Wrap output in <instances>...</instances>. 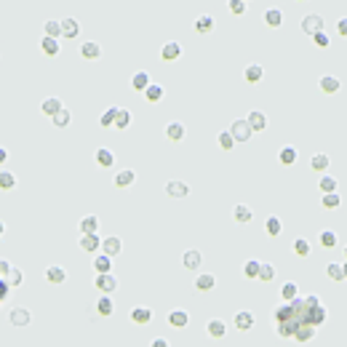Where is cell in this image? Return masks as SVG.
Wrapping results in <instances>:
<instances>
[{"label":"cell","mask_w":347,"mask_h":347,"mask_svg":"<svg viewBox=\"0 0 347 347\" xmlns=\"http://www.w3.org/2000/svg\"><path fill=\"white\" fill-rule=\"evenodd\" d=\"M166 136H168V142H182L187 136V131H185V126H182V123H168L166 126Z\"/></svg>","instance_id":"obj_22"},{"label":"cell","mask_w":347,"mask_h":347,"mask_svg":"<svg viewBox=\"0 0 347 347\" xmlns=\"http://www.w3.org/2000/svg\"><path fill=\"white\" fill-rule=\"evenodd\" d=\"M150 347H171V345H168V339H163V337H155L153 342H150Z\"/></svg>","instance_id":"obj_59"},{"label":"cell","mask_w":347,"mask_h":347,"mask_svg":"<svg viewBox=\"0 0 347 347\" xmlns=\"http://www.w3.org/2000/svg\"><path fill=\"white\" fill-rule=\"evenodd\" d=\"M8 320H11V326H30L32 323V312L27 310V307H14V310L8 312Z\"/></svg>","instance_id":"obj_3"},{"label":"cell","mask_w":347,"mask_h":347,"mask_svg":"<svg viewBox=\"0 0 347 347\" xmlns=\"http://www.w3.org/2000/svg\"><path fill=\"white\" fill-rule=\"evenodd\" d=\"M8 294H11V286L5 283V278H0V305H3L5 299H8Z\"/></svg>","instance_id":"obj_56"},{"label":"cell","mask_w":347,"mask_h":347,"mask_svg":"<svg viewBox=\"0 0 347 347\" xmlns=\"http://www.w3.org/2000/svg\"><path fill=\"white\" fill-rule=\"evenodd\" d=\"M62 35V22H54V19H51V22H45V38H56Z\"/></svg>","instance_id":"obj_53"},{"label":"cell","mask_w":347,"mask_h":347,"mask_svg":"<svg viewBox=\"0 0 347 347\" xmlns=\"http://www.w3.org/2000/svg\"><path fill=\"white\" fill-rule=\"evenodd\" d=\"M312 43H315L318 48H329V45H331V38L326 35V30H323V32H318V35L312 38Z\"/></svg>","instance_id":"obj_54"},{"label":"cell","mask_w":347,"mask_h":347,"mask_svg":"<svg viewBox=\"0 0 347 347\" xmlns=\"http://www.w3.org/2000/svg\"><path fill=\"white\" fill-rule=\"evenodd\" d=\"M243 77H246V83H251V86H254V83H259L262 77H265V70H262V64H248Z\"/></svg>","instance_id":"obj_30"},{"label":"cell","mask_w":347,"mask_h":347,"mask_svg":"<svg viewBox=\"0 0 347 347\" xmlns=\"http://www.w3.org/2000/svg\"><path fill=\"white\" fill-rule=\"evenodd\" d=\"M326 307L323 305H318V307H307V323H312V326H320V323H326Z\"/></svg>","instance_id":"obj_16"},{"label":"cell","mask_w":347,"mask_h":347,"mask_svg":"<svg viewBox=\"0 0 347 347\" xmlns=\"http://www.w3.org/2000/svg\"><path fill=\"white\" fill-rule=\"evenodd\" d=\"M246 8H248V5L243 3V0H232V3H230V11H232L235 16H243V14H246Z\"/></svg>","instance_id":"obj_55"},{"label":"cell","mask_w":347,"mask_h":347,"mask_svg":"<svg viewBox=\"0 0 347 347\" xmlns=\"http://www.w3.org/2000/svg\"><path fill=\"white\" fill-rule=\"evenodd\" d=\"M318 187H320V193H323V195L337 193V179H334V176H329V174H323V176L318 179Z\"/></svg>","instance_id":"obj_39"},{"label":"cell","mask_w":347,"mask_h":347,"mask_svg":"<svg viewBox=\"0 0 347 347\" xmlns=\"http://www.w3.org/2000/svg\"><path fill=\"white\" fill-rule=\"evenodd\" d=\"M131 126V113L126 107H117V115H115V128H128Z\"/></svg>","instance_id":"obj_42"},{"label":"cell","mask_w":347,"mask_h":347,"mask_svg":"<svg viewBox=\"0 0 347 347\" xmlns=\"http://www.w3.org/2000/svg\"><path fill=\"white\" fill-rule=\"evenodd\" d=\"M22 280H24V272L19 270V267H11V272H8V278H5V283H8L11 289H16V286H22Z\"/></svg>","instance_id":"obj_49"},{"label":"cell","mask_w":347,"mask_h":347,"mask_svg":"<svg viewBox=\"0 0 347 347\" xmlns=\"http://www.w3.org/2000/svg\"><path fill=\"white\" fill-rule=\"evenodd\" d=\"M120 248H123V243H120V238H115V235H110V238L102 240V251L107 254V257H117Z\"/></svg>","instance_id":"obj_18"},{"label":"cell","mask_w":347,"mask_h":347,"mask_svg":"<svg viewBox=\"0 0 347 347\" xmlns=\"http://www.w3.org/2000/svg\"><path fill=\"white\" fill-rule=\"evenodd\" d=\"M51 120H54V126H56V128H67V126H70V120H73V115H70V110H62V113H56L54 117H51Z\"/></svg>","instance_id":"obj_48"},{"label":"cell","mask_w":347,"mask_h":347,"mask_svg":"<svg viewBox=\"0 0 347 347\" xmlns=\"http://www.w3.org/2000/svg\"><path fill=\"white\" fill-rule=\"evenodd\" d=\"M179 56H182V45L176 43V40H168L160 48V59H163V62H176Z\"/></svg>","instance_id":"obj_8"},{"label":"cell","mask_w":347,"mask_h":347,"mask_svg":"<svg viewBox=\"0 0 347 347\" xmlns=\"http://www.w3.org/2000/svg\"><path fill=\"white\" fill-rule=\"evenodd\" d=\"M5 160H8V150H5V147H0V166H3Z\"/></svg>","instance_id":"obj_61"},{"label":"cell","mask_w":347,"mask_h":347,"mask_svg":"<svg viewBox=\"0 0 347 347\" xmlns=\"http://www.w3.org/2000/svg\"><path fill=\"white\" fill-rule=\"evenodd\" d=\"M230 134L235 136V142H248L254 131H251V126H248V120H235L230 126Z\"/></svg>","instance_id":"obj_5"},{"label":"cell","mask_w":347,"mask_h":347,"mask_svg":"<svg viewBox=\"0 0 347 347\" xmlns=\"http://www.w3.org/2000/svg\"><path fill=\"white\" fill-rule=\"evenodd\" d=\"M40 110H43V115L54 117L56 113H62V110H64V104H62V99H59V96H48V99L40 104Z\"/></svg>","instance_id":"obj_15"},{"label":"cell","mask_w":347,"mask_h":347,"mask_svg":"<svg viewBox=\"0 0 347 347\" xmlns=\"http://www.w3.org/2000/svg\"><path fill=\"white\" fill-rule=\"evenodd\" d=\"M96 166L102 168H113L115 166V153L110 147H99L96 150Z\"/></svg>","instance_id":"obj_13"},{"label":"cell","mask_w":347,"mask_h":347,"mask_svg":"<svg viewBox=\"0 0 347 347\" xmlns=\"http://www.w3.org/2000/svg\"><path fill=\"white\" fill-rule=\"evenodd\" d=\"M259 267H262L259 259H248L243 265V275H246V278H259Z\"/></svg>","instance_id":"obj_45"},{"label":"cell","mask_w":347,"mask_h":347,"mask_svg":"<svg viewBox=\"0 0 347 347\" xmlns=\"http://www.w3.org/2000/svg\"><path fill=\"white\" fill-rule=\"evenodd\" d=\"M80 56H83V59H99V56H102V45L94 43V40L83 43V45H80Z\"/></svg>","instance_id":"obj_33"},{"label":"cell","mask_w":347,"mask_h":347,"mask_svg":"<svg viewBox=\"0 0 347 347\" xmlns=\"http://www.w3.org/2000/svg\"><path fill=\"white\" fill-rule=\"evenodd\" d=\"M217 142H219V147L225 150V153H230V150L235 147V136L230 134V131H219V136H217Z\"/></svg>","instance_id":"obj_40"},{"label":"cell","mask_w":347,"mask_h":347,"mask_svg":"<svg viewBox=\"0 0 347 347\" xmlns=\"http://www.w3.org/2000/svg\"><path fill=\"white\" fill-rule=\"evenodd\" d=\"M45 280L48 283H54V286H59V283H64L67 280V270L64 267H59V265H51V267H45Z\"/></svg>","instance_id":"obj_7"},{"label":"cell","mask_w":347,"mask_h":347,"mask_svg":"<svg viewBox=\"0 0 347 347\" xmlns=\"http://www.w3.org/2000/svg\"><path fill=\"white\" fill-rule=\"evenodd\" d=\"M342 272H345V278H347V262H345V265H342Z\"/></svg>","instance_id":"obj_63"},{"label":"cell","mask_w":347,"mask_h":347,"mask_svg":"<svg viewBox=\"0 0 347 347\" xmlns=\"http://www.w3.org/2000/svg\"><path fill=\"white\" fill-rule=\"evenodd\" d=\"M16 187V174L0 171V190H14Z\"/></svg>","instance_id":"obj_50"},{"label":"cell","mask_w":347,"mask_h":347,"mask_svg":"<svg viewBox=\"0 0 347 347\" xmlns=\"http://www.w3.org/2000/svg\"><path fill=\"white\" fill-rule=\"evenodd\" d=\"M315 334H318V326H312V323H299L297 331H294V339H297V342H310Z\"/></svg>","instance_id":"obj_10"},{"label":"cell","mask_w":347,"mask_h":347,"mask_svg":"<svg viewBox=\"0 0 347 347\" xmlns=\"http://www.w3.org/2000/svg\"><path fill=\"white\" fill-rule=\"evenodd\" d=\"M134 182H136V171H134V168H123V171L115 174V187H120V190L131 187Z\"/></svg>","instance_id":"obj_11"},{"label":"cell","mask_w":347,"mask_h":347,"mask_svg":"<svg viewBox=\"0 0 347 347\" xmlns=\"http://www.w3.org/2000/svg\"><path fill=\"white\" fill-rule=\"evenodd\" d=\"M246 120H248V126H251V131H265L267 128V115L262 113V110H251Z\"/></svg>","instance_id":"obj_12"},{"label":"cell","mask_w":347,"mask_h":347,"mask_svg":"<svg viewBox=\"0 0 347 347\" xmlns=\"http://www.w3.org/2000/svg\"><path fill=\"white\" fill-rule=\"evenodd\" d=\"M211 30H214V16L200 14L198 19H195V32H200V35H208Z\"/></svg>","instance_id":"obj_29"},{"label":"cell","mask_w":347,"mask_h":347,"mask_svg":"<svg viewBox=\"0 0 347 347\" xmlns=\"http://www.w3.org/2000/svg\"><path fill=\"white\" fill-rule=\"evenodd\" d=\"M206 331H208V337L222 339V337H225V331H227V326H225V320H222V318H211V320H208V326H206Z\"/></svg>","instance_id":"obj_20"},{"label":"cell","mask_w":347,"mask_h":347,"mask_svg":"<svg viewBox=\"0 0 347 347\" xmlns=\"http://www.w3.org/2000/svg\"><path fill=\"white\" fill-rule=\"evenodd\" d=\"M305 305H307V307H318L320 299L315 297V294H310V297H305Z\"/></svg>","instance_id":"obj_60"},{"label":"cell","mask_w":347,"mask_h":347,"mask_svg":"<svg viewBox=\"0 0 347 347\" xmlns=\"http://www.w3.org/2000/svg\"><path fill=\"white\" fill-rule=\"evenodd\" d=\"M297 297H299V286L294 283V280H286V283L280 286V299H283V302H294Z\"/></svg>","instance_id":"obj_28"},{"label":"cell","mask_w":347,"mask_h":347,"mask_svg":"<svg viewBox=\"0 0 347 347\" xmlns=\"http://www.w3.org/2000/svg\"><path fill=\"white\" fill-rule=\"evenodd\" d=\"M182 262H185V267H187V270H198V267H200V262H203V254L198 251V248H190V251H185Z\"/></svg>","instance_id":"obj_19"},{"label":"cell","mask_w":347,"mask_h":347,"mask_svg":"<svg viewBox=\"0 0 347 347\" xmlns=\"http://www.w3.org/2000/svg\"><path fill=\"white\" fill-rule=\"evenodd\" d=\"M0 235H5V222L0 219Z\"/></svg>","instance_id":"obj_62"},{"label":"cell","mask_w":347,"mask_h":347,"mask_svg":"<svg viewBox=\"0 0 347 347\" xmlns=\"http://www.w3.org/2000/svg\"><path fill=\"white\" fill-rule=\"evenodd\" d=\"M96 230H99V219H96L94 214H88V217L80 219V232L83 235H96Z\"/></svg>","instance_id":"obj_32"},{"label":"cell","mask_w":347,"mask_h":347,"mask_svg":"<svg viewBox=\"0 0 347 347\" xmlns=\"http://www.w3.org/2000/svg\"><path fill=\"white\" fill-rule=\"evenodd\" d=\"M80 248H83V251H99V248H102L99 235H83V238H80Z\"/></svg>","instance_id":"obj_37"},{"label":"cell","mask_w":347,"mask_h":347,"mask_svg":"<svg viewBox=\"0 0 347 347\" xmlns=\"http://www.w3.org/2000/svg\"><path fill=\"white\" fill-rule=\"evenodd\" d=\"M8 272H11V262L0 259V278H8Z\"/></svg>","instance_id":"obj_58"},{"label":"cell","mask_w":347,"mask_h":347,"mask_svg":"<svg viewBox=\"0 0 347 347\" xmlns=\"http://www.w3.org/2000/svg\"><path fill=\"white\" fill-rule=\"evenodd\" d=\"M214 286H217V278H214L211 272H200L198 278H195V289L198 291H211Z\"/></svg>","instance_id":"obj_24"},{"label":"cell","mask_w":347,"mask_h":347,"mask_svg":"<svg viewBox=\"0 0 347 347\" xmlns=\"http://www.w3.org/2000/svg\"><path fill=\"white\" fill-rule=\"evenodd\" d=\"M96 312H99L102 318H110L115 312V302H113V294H102L99 302H96Z\"/></svg>","instance_id":"obj_9"},{"label":"cell","mask_w":347,"mask_h":347,"mask_svg":"<svg viewBox=\"0 0 347 347\" xmlns=\"http://www.w3.org/2000/svg\"><path fill=\"white\" fill-rule=\"evenodd\" d=\"M163 94H166V88L160 86V83H150V88L145 91V96H147V102H160L163 99Z\"/></svg>","instance_id":"obj_38"},{"label":"cell","mask_w":347,"mask_h":347,"mask_svg":"<svg viewBox=\"0 0 347 347\" xmlns=\"http://www.w3.org/2000/svg\"><path fill=\"white\" fill-rule=\"evenodd\" d=\"M94 267H96V275L113 272V257H107V254H99V257L94 259Z\"/></svg>","instance_id":"obj_36"},{"label":"cell","mask_w":347,"mask_h":347,"mask_svg":"<svg viewBox=\"0 0 347 347\" xmlns=\"http://www.w3.org/2000/svg\"><path fill=\"white\" fill-rule=\"evenodd\" d=\"M318 240H320V246H323V248H334V246H337V232H334V230H323Z\"/></svg>","instance_id":"obj_51"},{"label":"cell","mask_w":347,"mask_h":347,"mask_svg":"<svg viewBox=\"0 0 347 347\" xmlns=\"http://www.w3.org/2000/svg\"><path fill=\"white\" fill-rule=\"evenodd\" d=\"M190 323V315L185 310H171L168 312V326H174V329H185Z\"/></svg>","instance_id":"obj_23"},{"label":"cell","mask_w":347,"mask_h":347,"mask_svg":"<svg viewBox=\"0 0 347 347\" xmlns=\"http://www.w3.org/2000/svg\"><path fill=\"white\" fill-rule=\"evenodd\" d=\"M326 275H329L331 280H345V272H342V265H339V262H329V265H326Z\"/></svg>","instance_id":"obj_41"},{"label":"cell","mask_w":347,"mask_h":347,"mask_svg":"<svg viewBox=\"0 0 347 347\" xmlns=\"http://www.w3.org/2000/svg\"><path fill=\"white\" fill-rule=\"evenodd\" d=\"M323 27H326V22H323V16H320V14H307L302 19V32H305V35H310V38H315L318 32H323Z\"/></svg>","instance_id":"obj_1"},{"label":"cell","mask_w":347,"mask_h":347,"mask_svg":"<svg viewBox=\"0 0 347 347\" xmlns=\"http://www.w3.org/2000/svg\"><path fill=\"white\" fill-rule=\"evenodd\" d=\"M318 86H320V91H323V94H337L342 83H339V77H334V75H323Z\"/></svg>","instance_id":"obj_27"},{"label":"cell","mask_w":347,"mask_h":347,"mask_svg":"<svg viewBox=\"0 0 347 347\" xmlns=\"http://www.w3.org/2000/svg\"><path fill=\"white\" fill-rule=\"evenodd\" d=\"M232 323H235V329H238V331H248L254 326V315L248 310H240V312H235Z\"/></svg>","instance_id":"obj_14"},{"label":"cell","mask_w":347,"mask_h":347,"mask_svg":"<svg viewBox=\"0 0 347 347\" xmlns=\"http://www.w3.org/2000/svg\"><path fill=\"white\" fill-rule=\"evenodd\" d=\"M272 278H275V267L270 265V262H262V267H259V280H262V283H270Z\"/></svg>","instance_id":"obj_47"},{"label":"cell","mask_w":347,"mask_h":347,"mask_svg":"<svg viewBox=\"0 0 347 347\" xmlns=\"http://www.w3.org/2000/svg\"><path fill=\"white\" fill-rule=\"evenodd\" d=\"M337 32H339L342 38H347V16H342V19L337 22Z\"/></svg>","instance_id":"obj_57"},{"label":"cell","mask_w":347,"mask_h":347,"mask_svg":"<svg viewBox=\"0 0 347 347\" xmlns=\"http://www.w3.org/2000/svg\"><path fill=\"white\" fill-rule=\"evenodd\" d=\"M62 35H64V38H70V40L80 35V24H77V19H73V16L62 19Z\"/></svg>","instance_id":"obj_17"},{"label":"cell","mask_w":347,"mask_h":347,"mask_svg":"<svg viewBox=\"0 0 347 347\" xmlns=\"http://www.w3.org/2000/svg\"><path fill=\"white\" fill-rule=\"evenodd\" d=\"M278 160L283 163V166H294L297 163V147H280V153H278Z\"/></svg>","instance_id":"obj_34"},{"label":"cell","mask_w":347,"mask_h":347,"mask_svg":"<svg viewBox=\"0 0 347 347\" xmlns=\"http://www.w3.org/2000/svg\"><path fill=\"white\" fill-rule=\"evenodd\" d=\"M128 318H131V323H134V326H147L150 320H153V310H150V307H145V305L131 307Z\"/></svg>","instance_id":"obj_2"},{"label":"cell","mask_w":347,"mask_h":347,"mask_svg":"<svg viewBox=\"0 0 347 347\" xmlns=\"http://www.w3.org/2000/svg\"><path fill=\"white\" fill-rule=\"evenodd\" d=\"M131 88H134V91H147L150 88V75L145 73V70L134 73V77H131Z\"/></svg>","instance_id":"obj_31"},{"label":"cell","mask_w":347,"mask_h":347,"mask_svg":"<svg viewBox=\"0 0 347 347\" xmlns=\"http://www.w3.org/2000/svg\"><path fill=\"white\" fill-rule=\"evenodd\" d=\"M329 155H326V153H315V155H312V158H310V168H312V171H318V174H326V168H329Z\"/></svg>","instance_id":"obj_25"},{"label":"cell","mask_w":347,"mask_h":347,"mask_svg":"<svg viewBox=\"0 0 347 347\" xmlns=\"http://www.w3.org/2000/svg\"><path fill=\"white\" fill-rule=\"evenodd\" d=\"M265 230H267V235H270V238H278V235L283 232V222H280L278 217H267Z\"/></svg>","instance_id":"obj_35"},{"label":"cell","mask_w":347,"mask_h":347,"mask_svg":"<svg viewBox=\"0 0 347 347\" xmlns=\"http://www.w3.org/2000/svg\"><path fill=\"white\" fill-rule=\"evenodd\" d=\"M294 254H297V257H310V240H307V238H297V240H294Z\"/></svg>","instance_id":"obj_46"},{"label":"cell","mask_w":347,"mask_h":347,"mask_svg":"<svg viewBox=\"0 0 347 347\" xmlns=\"http://www.w3.org/2000/svg\"><path fill=\"white\" fill-rule=\"evenodd\" d=\"M265 22H267V27H283L286 16H283V11H280V8H267Z\"/></svg>","instance_id":"obj_26"},{"label":"cell","mask_w":347,"mask_h":347,"mask_svg":"<svg viewBox=\"0 0 347 347\" xmlns=\"http://www.w3.org/2000/svg\"><path fill=\"white\" fill-rule=\"evenodd\" d=\"M96 289H99L102 294H115L117 289V278L113 272H102V275H96Z\"/></svg>","instance_id":"obj_4"},{"label":"cell","mask_w":347,"mask_h":347,"mask_svg":"<svg viewBox=\"0 0 347 347\" xmlns=\"http://www.w3.org/2000/svg\"><path fill=\"white\" fill-rule=\"evenodd\" d=\"M232 219H235V222H240V225L251 222V219H254L251 206H246V203H238V206H235V211H232Z\"/></svg>","instance_id":"obj_21"},{"label":"cell","mask_w":347,"mask_h":347,"mask_svg":"<svg viewBox=\"0 0 347 347\" xmlns=\"http://www.w3.org/2000/svg\"><path fill=\"white\" fill-rule=\"evenodd\" d=\"M166 195H168V198H187V195H190V185H187V182H179V179H171L166 185Z\"/></svg>","instance_id":"obj_6"},{"label":"cell","mask_w":347,"mask_h":347,"mask_svg":"<svg viewBox=\"0 0 347 347\" xmlns=\"http://www.w3.org/2000/svg\"><path fill=\"white\" fill-rule=\"evenodd\" d=\"M339 203H342V198H339L337 193H329V195L320 198V206H323V208H339Z\"/></svg>","instance_id":"obj_52"},{"label":"cell","mask_w":347,"mask_h":347,"mask_svg":"<svg viewBox=\"0 0 347 347\" xmlns=\"http://www.w3.org/2000/svg\"><path fill=\"white\" fill-rule=\"evenodd\" d=\"M345 259H347V246H345Z\"/></svg>","instance_id":"obj_64"},{"label":"cell","mask_w":347,"mask_h":347,"mask_svg":"<svg viewBox=\"0 0 347 347\" xmlns=\"http://www.w3.org/2000/svg\"><path fill=\"white\" fill-rule=\"evenodd\" d=\"M40 51L45 56H56L59 54V43L54 40V38H43V40H40Z\"/></svg>","instance_id":"obj_43"},{"label":"cell","mask_w":347,"mask_h":347,"mask_svg":"<svg viewBox=\"0 0 347 347\" xmlns=\"http://www.w3.org/2000/svg\"><path fill=\"white\" fill-rule=\"evenodd\" d=\"M115 115H117V107H110V110H104L102 117H99V126L102 128H110V126H115Z\"/></svg>","instance_id":"obj_44"}]
</instances>
